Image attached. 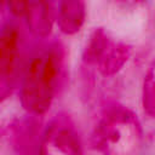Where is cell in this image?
Returning a JSON list of instances; mask_svg holds the SVG:
<instances>
[{"label":"cell","mask_w":155,"mask_h":155,"mask_svg":"<svg viewBox=\"0 0 155 155\" xmlns=\"http://www.w3.org/2000/svg\"><path fill=\"white\" fill-rule=\"evenodd\" d=\"M38 155H84L79 133L68 116L57 115L42 133Z\"/></svg>","instance_id":"3957f363"},{"label":"cell","mask_w":155,"mask_h":155,"mask_svg":"<svg viewBox=\"0 0 155 155\" xmlns=\"http://www.w3.org/2000/svg\"><path fill=\"white\" fill-rule=\"evenodd\" d=\"M63 68V50L54 42L38 52L24 70L21 84V103L35 115L51 105Z\"/></svg>","instance_id":"6da1fadb"},{"label":"cell","mask_w":155,"mask_h":155,"mask_svg":"<svg viewBox=\"0 0 155 155\" xmlns=\"http://www.w3.org/2000/svg\"><path fill=\"white\" fill-rule=\"evenodd\" d=\"M85 2L80 0H67L58 5L57 22L65 34H74L80 30L85 21Z\"/></svg>","instance_id":"8992f818"},{"label":"cell","mask_w":155,"mask_h":155,"mask_svg":"<svg viewBox=\"0 0 155 155\" xmlns=\"http://www.w3.org/2000/svg\"><path fill=\"white\" fill-rule=\"evenodd\" d=\"M23 40L19 28L11 22L2 25L0 33V74L2 84H11L21 67Z\"/></svg>","instance_id":"5b68a950"},{"label":"cell","mask_w":155,"mask_h":155,"mask_svg":"<svg viewBox=\"0 0 155 155\" xmlns=\"http://www.w3.org/2000/svg\"><path fill=\"white\" fill-rule=\"evenodd\" d=\"M86 51L87 59L94 62L104 75L116 73L131 54L127 45L108 39L102 30L94 31Z\"/></svg>","instance_id":"277c9868"},{"label":"cell","mask_w":155,"mask_h":155,"mask_svg":"<svg viewBox=\"0 0 155 155\" xmlns=\"http://www.w3.org/2000/svg\"><path fill=\"white\" fill-rule=\"evenodd\" d=\"M29 29L39 35L46 36L52 28L53 11L50 4L44 1H28L24 13Z\"/></svg>","instance_id":"52a82bcc"},{"label":"cell","mask_w":155,"mask_h":155,"mask_svg":"<svg viewBox=\"0 0 155 155\" xmlns=\"http://www.w3.org/2000/svg\"><path fill=\"white\" fill-rule=\"evenodd\" d=\"M92 144L101 155H138L143 130L137 115L121 104L105 107L94 126Z\"/></svg>","instance_id":"7a4b0ae2"}]
</instances>
